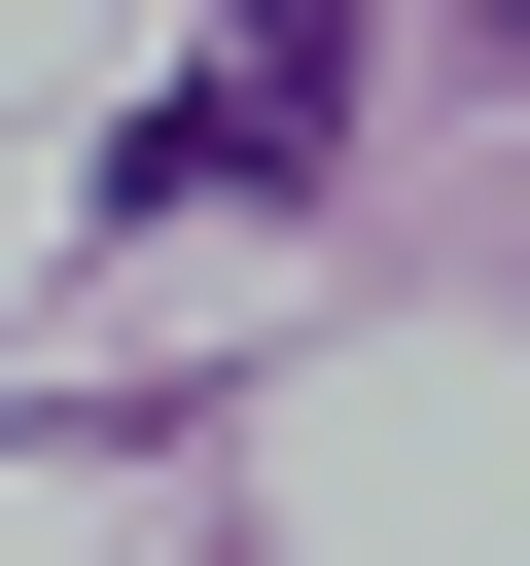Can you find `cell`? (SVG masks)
I'll return each mask as SVG.
<instances>
[{
	"instance_id": "1",
	"label": "cell",
	"mask_w": 530,
	"mask_h": 566,
	"mask_svg": "<svg viewBox=\"0 0 530 566\" xmlns=\"http://www.w3.org/2000/svg\"><path fill=\"white\" fill-rule=\"evenodd\" d=\"M318 142H353V0H212V71H177L141 177H318Z\"/></svg>"
}]
</instances>
